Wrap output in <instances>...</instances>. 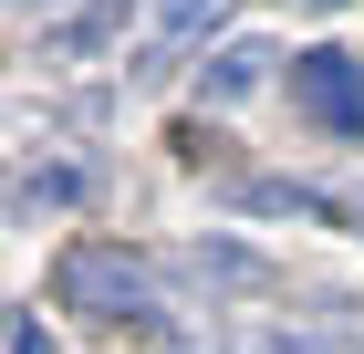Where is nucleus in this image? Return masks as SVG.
Segmentation results:
<instances>
[{
    "label": "nucleus",
    "mask_w": 364,
    "mask_h": 354,
    "mask_svg": "<svg viewBox=\"0 0 364 354\" xmlns=\"http://www.w3.org/2000/svg\"><path fill=\"white\" fill-rule=\"evenodd\" d=\"M260 73H271V53H260V42H219L198 83H208V105H240V94H250Z\"/></svg>",
    "instance_id": "7ed1b4c3"
},
{
    "label": "nucleus",
    "mask_w": 364,
    "mask_h": 354,
    "mask_svg": "<svg viewBox=\"0 0 364 354\" xmlns=\"http://www.w3.org/2000/svg\"><path fill=\"white\" fill-rule=\"evenodd\" d=\"M11 354H53V333H42V313H11Z\"/></svg>",
    "instance_id": "423d86ee"
},
{
    "label": "nucleus",
    "mask_w": 364,
    "mask_h": 354,
    "mask_svg": "<svg viewBox=\"0 0 364 354\" xmlns=\"http://www.w3.org/2000/svg\"><path fill=\"white\" fill-rule=\"evenodd\" d=\"M291 105L323 136H364V63L354 53H291Z\"/></svg>",
    "instance_id": "f03ea898"
},
{
    "label": "nucleus",
    "mask_w": 364,
    "mask_h": 354,
    "mask_svg": "<svg viewBox=\"0 0 364 354\" xmlns=\"http://www.w3.org/2000/svg\"><path fill=\"white\" fill-rule=\"evenodd\" d=\"M84 198V177L73 167H42V177H21V209H73Z\"/></svg>",
    "instance_id": "39448f33"
},
{
    "label": "nucleus",
    "mask_w": 364,
    "mask_h": 354,
    "mask_svg": "<svg viewBox=\"0 0 364 354\" xmlns=\"http://www.w3.org/2000/svg\"><path fill=\"white\" fill-rule=\"evenodd\" d=\"M302 11H343V0H302Z\"/></svg>",
    "instance_id": "0eeeda50"
},
{
    "label": "nucleus",
    "mask_w": 364,
    "mask_h": 354,
    "mask_svg": "<svg viewBox=\"0 0 364 354\" xmlns=\"http://www.w3.org/2000/svg\"><path fill=\"white\" fill-rule=\"evenodd\" d=\"M21 11H53V0H21Z\"/></svg>",
    "instance_id": "6e6552de"
},
{
    "label": "nucleus",
    "mask_w": 364,
    "mask_h": 354,
    "mask_svg": "<svg viewBox=\"0 0 364 354\" xmlns=\"http://www.w3.org/2000/svg\"><path fill=\"white\" fill-rule=\"evenodd\" d=\"M53 302L63 313H84V323H156V281H146L136 250L114 240H73L53 261Z\"/></svg>",
    "instance_id": "f257e3e1"
},
{
    "label": "nucleus",
    "mask_w": 364,
    "mask_h": 354,
    "mask_svg": "<svg viewBox=\"0 0 364 354\" xmlns=\"http://www.w3.org/2000/svg\"><path fill=\"white\" fill-rule=\"evenodd\" d=\"M229 21V0H156V53H188Z\"/></svg>",
    "instance_id": "20e7f679"
}]
</instances>
